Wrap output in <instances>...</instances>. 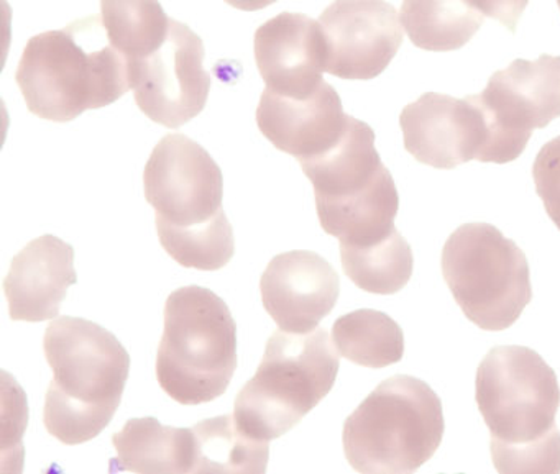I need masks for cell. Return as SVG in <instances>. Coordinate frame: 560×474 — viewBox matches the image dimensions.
I'll use <instances>...</instances> for the list:
<instances>
[{
    "label": "cell",
    "instance_id": "5b68a950",
    "mask_svg": "<svg viewBox=\"0 0 560 474\" xmlns=\"http://www.w3.org/2000/svg\"><path fill=\"white\" fill-rule=\"evenodd\" d=\"M237 363V325L224 299L201 286L173 291L156 355L160 388L178 404H206L228 391Z\"/></svg>",
    "mask_w": 560,
    "mask_h": 474
},
{
    "label": "cell",
    "instance_id": "d6986e66",
    "mask_svg": "<svg viewBox=\"0 0 560 474\" xmlns=\"http://www.w3.org/2000/svg\"><path fill=\"white\" fill-rule=\"evenodd\" d=\"M399 15L411 44L435 54L460 50L485 22L468 0H405Z\"/></svg>",
    "mask_w": 560,
    "mask_h": 474
},
{
    "label": "cell",
    "instance_id": "603a6c76",
    "mask_svg": "<svg viewBox=\"0 0 560 474\" xmlns=\"http://www.w3.org/2000/svg\"><path fill=\"white\" fill-rule=\"evenodd\" d=\"M101 19L107 37L130 63L153 54L172 24L159 0H101Z\"/></svg>",
    "mask_w": 560,
    "mask_h": 474
},
{
    "label": "cell",
    "instance_id": "ba28073f",
    "mask_svg": "<svg viewBox=\"0 0 560 474\" xmlns=\"http://www.w3.org/2000/svg\"><path fill=\"white\" fill-rule=\"evenodd\" d=\"M441 268L455 303L481 330L510 329L533 299L526 254L493 225H460L445 241Z\"/></svg>",
    "mask_w": 560,
    "mask_h": 474
},
{
    "label": "cell",
    "instance_id": "4316f807",
    "mask_svg": "<svg viewBox=\"0 0 560 474\" xmlns=\"http://www.w3.org/2000/svg\"><path fill=\"white\" fill-rule=\"evenodd\" d=\"M231 8L238 9L244 12H257L261 9L270 8L278 0H224Z\"/></svg>",
    "mask_w": 560,
    "mask_h": 474
},
{
    "label": "cell",
    "instance_id": "7402d4cb",
    "mask_svg": "<svg viewBox=\"0 0 560 474\" xmlns=\"http://www.w3.org/2000/svg\"><path fill=\"white\" fill-rule=\"evenodd\" d=\"M332 342L340 356L365 368H386L405 355L401 327L380 310L360 309L339 317L332 325Z\"/></svg>",
    "mask_w": 560,
    "mask_h": 474
},
{
    "label": "cell",
    "instance_id": "2e32d148",
    "mask_svg": "<svg viewBox=\"0 0 560 474\" xmlns=\"http://www.w3.org/2000/svg\"><path fill=\"white\" fill-rule=\"evenodd\" d=\"M255 61L267 90L287 96L316 91L324 83L327 50L319 22L283 12L255 32Z\"/></svg>",
    "mask_w": 560,
    "mask_h": 474
},
{
    "label": "cell",
    "instance_id": "484cf974",
    "mask_svg": "<svg viewBox=\"0 0 560 474\" xmlns=\"http://www.w3.org/2000/svg\"><path fill=\"white\" fill-rule=\"evenodd\" d=\"M485 17L493 19L508 28L511 34L516 32L517 22L523 17L524 9L529 0H468Z\"/></svg>",
    "mask_w": 560,
    "mask_h": 474
},
{
    "label": "cell",
    "instance_id": "ffe728a7",
    "mask_svg": "<svg viewBox=\"0 0 560 474\" xmlns=\"http://www.w3.org/2000/svg\"><path fill=\"white\" fill-rule=\"evenodd\" d=\"M195 467L192 473H265L270 441L245 434L234 414L206 418L192 425Z\"/></svg>",
    "mask_w": 560,
    "mask_h": 474
},
{
    "label": "cell",
    "instance_id": "30bf717a",
    "mask_svg": "<svg viewBox=\"0 0 560 474\" xmlns=\"http://www.w3.org/2000/svg\"><path fill=\"white\" fill-rule=\"evenodd\" d=\"M205 55L201 37L172 19L165 42L130 63L137 106L152 122L179 129L205 110L212 84Z\"/></svg>",
    "mask_w": 560,
    "mask_h": 474
},
{
    "label": "cell",
    "instance_id": "3957f363",
    "mask_svg": "<svg viewBox=\"0 0 560 474\" xmlns=\"http://www.w3.org/2000/svg\"><path fill=\"white\" fill-rule=\"evenodd\" d=\"M44 352L54 369L44 424L65 445L93 440L113 422L130 375V355L114 333L80 317L48 325Z\"/></svg>",
    "mask_w": 560,
    "mask_h": 474
},
{
    "label": "cell",
    "instance_id": "cb8c5ba5",
    "mask_svg": "<svg viewBox=\"0 0 560 474\" xmlns=\"http://www.w3.org/2000/svg\"><path fill=\"white\" fill-rule=\"evenodd\" d=\"M155 224L160 244L182 266L218 271L234 258V228L224 211L212 221L192 227H173L162 221Z\"/></svg>",
    "mask_w": 560,
    "mask_h": 474
},
{
    "label": "cell",
    "instance_id": "7c38bea8",
    "mask_svg": "<svg viewBox=\"0 0 560 474\" xmlns=\"http://www.w3.org/2000/svg\"><path fill=\"white\" fill-rule=\"evenodd\" d=\"M319 24L326 40V73L340 80H375L402 45L398 12L385 0H336Z\"/></svg>",
    "mask_w": 560,
    "mask_h": 474
},
{
    "label": "cell",
    "instance_id": "277c9868",
    "mask_svg": "<svg viewBox=\"0 0 560 474\" xmlns=\"http://www.w3.org/2000/svg\"><path fill=\"white\" fill-rule=\"evenodd\" d=\"M300 165L313 182L320 227L340 244L369 245L395 230L398 189L369 123L349 116L339 142Z\"/></svg>",
    "mask_w": 560,
    "mask_h": 474
},
{
    "label": "cell",
    "instance_id": "9c48e42d",
    "mask_svg": "<svg viewBox=\"0 0 560 474\" xmlns=\"http://www.w3.org/2000/svg\"><path fill=\"white\" fill-rule=\"evenodd\" d=\"M488 129L478 163L506 165L523 155L534 130L560 117V57L514 60L475 94Z\"/></svg>",
    "mask_w": 560,
    "mask_h": 474
},
{
    "label": "cell",
    "instance_id": "52a82bcc",
    "mask_svg": "<svg viewBox=\"0 0 560 474\" xmlns=\"http://www.w3.org/2000/svg\"><path fill=\"white\" fill-rule=\"evenodd\" d=\"M324 329L275 332L254 378L235 398L238 427L261 441L296 427L336 384L340 359Z\"/></svg>",
    "mask_w": 560,
    "mask_h": 474
},
{
    "label": "cell",
    "instance_id": "4fadbf2b",
    "mask_svg": "<svg viewBox=\"0 0 560 474\" xmlns=\"http://www.w3.org/2000/svg\"><path fill=\"white\" fill-rule=\"evenodd\" d=\"M399 126L406 152L438 169L480 162L488 142L487 122L474 96L422 94L402 109Z\"/></svg>",
    "mask_w": 560,
    "mask_h": 474
},
{
    "label": "cell",
    "instance_id": "d4e9b609",
    "mask_svg": "<svg viewBox=\"0 0 560 474\" xmlns=\"http://www.w3.org/2000/svg\"><path fill=\"white\" fill-rule=\"evenodd\" d=\"M533 179L547 215L560 230V137L547 142L537 153Z\"/></svg>",
    "mask_w": 560,
    "mask_h": 474
},
{
    "label": "cell",
    "instance_id": "ac0fdd59",
    "mask_svg": "<svg viewBox=\"0 0 560 474\" xmlns=\"http://www.w3.org/2000/svg\"><path fill=\"white\" fill-rule=\"evenodd\" d=\"M117 458L110 471L192 473L195 437L191 428L170 427L159 418H130L113 437Z\"/></svg>",
    "mask_w": 560,
    "mask_h": 474
},
{
    "label": "cell",
    "instance_id": "8fae6325",
    "mask_svg": "<svg viewBox=\"0 0 560 474\" xmlns=\"http://www.w3.org/2000/svg\"><path fill=\"white\" fill-rule=\"evenodd\" d=\"M143 191L155 221L192 227L222 209L224 178L211 155L189 137L170 133L153 149L143 171Z\"/></svg>",
    "mask_w": 560,
    "mask_h": 474
},
{
    "label": "cell",
    "instance_id": "44dd1931",
    "mask_svg": "<svg viewBox=\"0 0 560 474\" xmlns=\"http://www.w3.org/2000/svg\"><path fill=\"white\" fill-rule=\"evenodd\" d=\"M343 273L362 291L382 296L399 293L412 276L411 245L398 230L369 245L340 244Z\"/></svg>",
    "mask_w": 560,
    "mask_h": 474
},
{
    "label": "cell",
    "instance_id": "7a4b0ae2",
    "mask_svg": "<svg viewBox=\"0 0 560 474\" xmlns=\"http://www.w3.org/2000/svg\"><path fill=\"white\" fill-rule=\"evenodd\" d=\"M15 81L34 116L67 123L132 90V67L107 37L103 19L91 15L32 37Z\"/></svg>",
    "mask_w": 560,
    "mask_h": 474
},
{
    "label": "cell",
    "instance_id": "83f0119b",
    "mask_svg": "<svg viewBox=\"0 0 560 474\" xmlns=\"http://www.w3.org/2000/svg\"><path fill=\"white\" fill-rule=\"evenodd\" d=\"M557 5H559V9H560V0H557Z\"/></svg>",
    "mask_w": 560,
    "mask_h": 474
},
{
    "label": "cell",
    "instance_id": "9a60e30c",
    "mask_svg": "<svg viewBox=\"0 0 560 474\" xmlns=\"http://www.w3.org/2000/svg\"><path fill=\"white\" fill-rule=\"evenodd\" d=\"M349 122L342 100L330 84L300 96L265 90L257 109V126L277 150L298 162L320 155L339 142Z\"/></svg>",
    "mask_w": 560,
    "mask_h": 474
},
{
    "label": "cell",
    "instance_id": "8992f818",
    "mask_svg": "<svg viewBox=\"0 0 560 474\" xmlns=\"http://www.w3.org/2000/svg\"><path fill=\"white\" fill-rule=\"evenodd\" d=\"M444 431L442 402L428 382L396 375L347 417L343 453L359 473H415L434 457Z\"/></svg>",
    "mask_w": 560,
    "mask_h": 474
},
{
    "label": "cell",
    "instance_id": "e0dca14e",
    "mask_svg": "<svg viewBox=\"0 0 560 474\" xmlns=\"http://www.w3.org/2000/svg\"><path fill=\"white\" fill-rule=\"evenodd\" d=\"M78 283L74 248L55 235L35 238L12 260L4 280L15 322H45L60 316L68 289Z\"/></svg>",
    "mask_w": 560,
    "mask_h": 474
},
{
    "label": "cell",
    "instance_id": "6da1fadb",
    "mask_svg": "<svg viewBox=\"0 0 560 474\" xmlns=\"http://www.w3.org/2000/svg\"><path fill=\"white\" fill-rule=\"evenodd\" d=\"M475 399L498 473H560L559 381L539 353L490 349L477 369Z\"/></svg>",
    "mask_w": 560,
    "mask_h": 474
},
{
    "label": "cell",
    "instance_id": "5bb4252c",
    "mask_svg": "<svg viewBox=\"0 0 560 474\" xmlns=\"http://www.w3.org/2000/svg\"><path fill=\"white\" fill-rule=\"evenodd\" d=\"M261 303L280 330L307 333L336 307L340 277L329 261L314 251L277 254L260 280Z\"/></svg>",
    "mask_w": 560,
    "mask_h": 474
}]
</instances>
